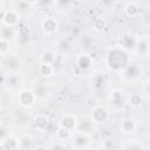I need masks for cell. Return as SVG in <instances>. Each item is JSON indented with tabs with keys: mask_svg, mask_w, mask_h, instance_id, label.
<instances>
[{
	"mask_svg": "<svg viewBox=\"0 0 150 150\" xmlns=\"http://www.w3.org/2000/svg\"><path fill=\"white\" fill-rule=\"evenodd\" d=\"M49 117L46 114H36L33 118V125L38 131H46L49 127Z\"/></svg>",
	"mask_w": 150,
	"mask_h": 150,
	"instance_id": "30bf717a",
	"label": "cell"
},
{
	"mask_svg": "<svg viewBox=\"0 0 150 150\" xmlns=\"http://www.w3.org/2000/svg\"><path fill=\"white\" fill-rule=\"evenodd\" d=\"M22 1H25L28 5H36V4H39V0H22Z\"/></svg>",
	"mask_w": 150,
	"mask_h": 150,
	"instance_id": "83f0119b",
	"label": "cell"
},
{
	"mask_svg": "<svg viewBox=\"0 0 150 150\" xmlns=\"http://www.w3.org/2000/svg\"><path fill=\"white\" fill-rule=\"evenodd\" d=\"M122 149H145V145L141 142V141H137V139H131V141H128L125 144L122 145Z\"/></svg>",
	"mask_w": 150,
	"mask_h": 150,
	"instance_id": "7402d4cb",
	"label": "cell"
},
{
	"mask_svg": "<svg viewBox=\"0 0 150 150\" xmlns=\"http://www.w3.org/2000/svg\"><path fill=\"white\" fill-rule=\"evenodd\" d=\"M122 73H123V76L125 77V79H128V80H134V79H136V77H138L139 76V74H141V69H139V67L137 66V64H128L123 70H122Z\"/></svg>",
	"mask_w": 150,
	"mask_h": 150,
	"instance_id": "7c38bea8",
	"label": "cell"
},
{
	"mask_svg": "<svg viewBox=\"0 0 150 150\" xmlns=\"http://www.w3.org/2000/svg\"><path fill=\"white\" fill-rule=\"evenodd\" d=\"M124 13H125L129 18H136V16L139 15L141 8H139V6H138L136 2L131 1V2H128V4L125 5V7H124Z\"/></svg>",
	"mask_w": 150,
	"mask_h": 150,
	"instance_id": "9a60e30c",
	"label": "cell"
},
{
	"mask_svg": "<svg viewBox=\"0 0 150 150\" xmlns=\"http://www.w3.org/2000/svg\"><path fill=\"white\" fill-rule=\"evenodd\" d=\"M11 47H12V45H11V40L0 38V55H1V57L6 56V55L9 53Z\"/></svg>",
	"mask_w": 150,
	"mask_h": 150,
	"instance_id": "ffe728a7",
	"label": "cell"
},
{
	"mask_svg": "<svg viewBox=\"0 0 150 150\" xmlns=\"http://www.w3.org/2000/svg\"><path fill=\"white\" fill-rule=\"evenodd\" d=\"M128 64H130L129 52L120 46L111 48L107 54V66L115 71H122Z\"/></svg>",
	"mask_w": 150,
	"mask_h": 150,
	"instance_id": "6da1fadb",
	"label": "cell"
},
{
	"mask_svg": "<svg viewBox=\"0 0 150 150\" xmlns=\"http://www.w3.org/2000/svg\"><path fill=\"white\" fill-rule=\"evenodd\" d=\"M0 149L2 150H19L20 149V137L9 134L5 138L0 139Z\"/></svg>",
	"mask_w": 150,
	"mask_h": 150,
	"instance_id": "5b68a950",
	"label": "cell"
},
{
	"mask_svg": "<svg viewBox=\"0 0 150 150\" xmlns=\"http://www.w3.org/2000/svg\"><path fill=\"white\" fill-rule=\"evenodd\" d=\"M150 50V43L146 39L142 38V39H137V43L135 47V52L139 55H146Z\"/></svg>",
	"mask_w": 150,
	"mask_h": 150,
	"instance_id": "5bb4252c",
	"label": "cell"
},
{
	"mask_svg": "<svg viewBox=\"0 0 150 150\" xmlns=\"http://www.w3.org/2000/svg\"><path fill=\"white\" fill-rule=\"evenodd\" d=\"M41 29L46 35H53L59 29V22L53 16H46L41 22Z\"/></svg>",
	"mask_w": 150,
	"mask_h": 150,
	"instance_id": "52a82bcc",
	"label": "cell"
},
{
	"mask_svg": "<svg viewBox=\"0 0 150 150\" xmlns=\"http://www.w3.org/2000/svg\"><path fill=\"white\" fill-rule=\"evenodd\" d=\"M111 102L114 105H123V91L121 89H115L111 93Z\"/></svg>",
	"mask_w": 150,
	"mask_h": 150,
	"instance_id": "ac0fdd59",
	"label": "cell"
},
{
	"mask_svg": "<svg viewBox=\"0 0 150 150\" xmlns=\"http://www.w3.org/2000/svg\"><path fill=\"white\" fill-rule=\"evenodd\" d=\"M145 91H146V94H149V95H150V83H148V84H146V87H145Z\"/></svg>",
	"mask_w": 150,
	"mask_h": 150,
	"instance_id": "f1b7e54d",
	"label": "cell"
},
{
	"mask_svg": "<svg viewBox=\"0 0 150 150\" xmlns=\"http://www.w3.org/2000/svg\"><path fill=\"white\" fill-rule=\"evenodd\" d=\"M6 57V56H4ZM8 66H5L11 73H16L19 69H20V62L18 61V59L15 57H8Z\"/></svg>",
	"mask_w": 150,
	"mask_h": 150,
	"instance_id": "cb8c5ba5",
	"label": "cell"
},
{
	"mask_svg": "<svg viewBox=\"0 0 150 150\" xmlns=\"http://www.w3.org/2000/svg\"><path fill=\"white\" fill-rule=\"evenodd\" d=\"M109 118V110L102 104H96L90 110V120L94 124H102Z\"/></svg>",
	"mask_w": 150,
	"mask_h": 150,
	"instance_id": "3957f363",
	"label": "cell"
},
{
	"mask_svg": "<svg viewBox=\"0 0 150 150\" xmlns=\"http://www.w3.org/2000/svg\"><path fill=\"white\" fill-rule=\"evenodd\" d=\"M75 64L81 70H88L93 64V57L88 53H82L76 57Z\"/></svg>",
	"mask_w": 150,
	"mask_h": 150,
	"instance_id": "8fae6325",
	"label": "cell"
},
{
	"mask_svg": "<svg viewBox=\"0 0 150 150\" xmlns=\"http://www.w3.org/2000/svg\"><path fill=\"white\" fill-rule=\"evenodd\" d=\"M77 124H79V120H77V117L75 115H73V114H66V115H63L60 118L57 125L63 127V128L73 131V130H76Z\"/></svg>",
	"mask_w": 150,
	"mask_h": 150,
	"instance_id": "9c48e42d",
	"label": "cell"
},
{
	"mask_svg": "<svg viewBox=\"0 0 150 150\" xmlns=\"http://www.w3.org/2000/svg\"><path fill=\"white\" fill-rule=\"evenodd\" d=\"M71 142H73V146L76 149L90 148V137L87 132H83V131H76Z\"/></svg>",
	"mask_w": 150,
	"mask_h": 150,
	"instance_id": "8992f818",
	"label": "cell"
},
{
	"mask_svg": "<svg viewBox=\"0 0 150 150\" xmlns=\"http://www.w3.org/2000/svg\"><path fill=\"white\" fill-rule=\"evenodd\" d=\"M5 2V0H1V4H4Z\"/></svg>",
	"mask_w": 150,
	"mask_h": 150,
	"instance_id": "f546056e",
	"label": "cell"
},
{
	"mask_svg": "<svg viewBox=\"0 0 150 150\" xmlns=\"http://www.w3.org/2000/svg\"><path fill=\"white\" fill-rule=\"evenodd\" d=\"M38 71L43 77H50L53 75V73H54V67L50 63H43V62H41L39 64V67H38Z\"/></svg>",
	"mask_w": 150,
	"mask_h": 150,
	"instance_id": "2e32d148",
	"label": "cell"
},
{
	"mask_svg": "<svg viewBox=\"0 0 150 150\" xmlns=\"http://www.w3.org/2000/svg\"><path fill=\"white\" fill-rule=\"evenodd\" d=\"M70 130H68V129H66V128H63V127H60V125H57V129H56V139H60V141H63V142H66L69 137H70Z\"/></svg>",
	"mask_w": 150,
	"mask_h": 150,
	"instance_id": "d6986e66",
	"label": "cell"
},
{
	"mask_svg": "<svg viewBox=\"0 0 150 150\" xmlns=\"http://www.w3.org/2000/svg\"><path fill=\"white\" fill-rule=\"evenodd\" d=\"M121 130L125 134H130V132H134L136 130V127H137V123L134 118L131 117H127V118H123L122 122H121Z\"/></svg>",
	"mask_w": 150,
	"mask_h": 150,
	"instance_id": "4fadbf2b",
	"label": "cell"
},
{
	"mask_svg": "<svg viewBox=\"0 0 150 150\" xmlns=\"http://www.w3.org/2000/svg\"><path fill=\"white\" fill-rule=\"evenodd\" d=\"M40 61L43 63H50L54 64L56 61V54L53 50H45L40 55Z\"/></svg>",
	"mask_w": 150,
	"mask_h": 150,
	"instance_id": "e0dca14e",
	"label": "cell"
},
{
	"mask_svg": "<svg viewBox=\"0 0 150 150\" xmlns=\"http://www.w3.org/2000/svg\"><path fill=\"white\" fill-rule=\"evenodd\" d=\"M20 21V14L15 9H1V25L15 27Z\"/></svg>",
	"mask_w": 150,
	"mask_h": 150,
	"instance_id": "277c9868",
	"label": "cell"
},
{
	"mask_svg": "<svg viewBox=\"0 0 150 150\" xmlns=\"http://www.w3.org/2000/svg\"><path fill=\"white\" fill-rule=\"evenodd\" d=\"M143 102V98H142V95L141 94H131L130 97H129V104L131 107H139Z\"/></svg>",
	"mask_w": 150,
	"mask_h": 150,
	"instance_id": "d4e9b609",
	"label": "cell"
},
{
	"mask_svg": "<svg viewBox=\"0 0 150 150\" xmlns=\"http://www.w3.org/2000/svg\"><path fill=\"white\" fill-rule=\"evenodd\" d=\"M18 103L20 107L27 109L30 108L35 104L36 100H38V95L35 93V90L32 89H22L18 93Z\"/></svg>",
	"mask_w": 150,
	"mask_h": 150,
	"instance_id": "7a4b0ae2",
	"label": "cell"
},
{
	"mask_svg": "<svg viewBox=\"0 0 150 150\" xmlns=\"http://www.w3.org/2000/svg\"><path fill=\"white\" fill-rule=\"evenodd\" d=\"M48 148L49 149H64L66 148V144L63 143V141H60V143H53Z\"/></svg>",
	"mask_w": 150,
	"mask_h": 150,
	"instance_id": "484cf974",
	"label": "cell"
},
{
	"mask_svg": "<svg viewBox=\"0 0 150 150\" xmlns=\"http://www.w3.org/2000/svg\"><path fill=\"white\" fill-rule=\"evenodd\" d=\"M1 36L2 39H7V40H12L15 35V30H14V27H8V26H4L1 27Z\"/></svg>",
	"mask_w": 150,
	"mask_h": 150,
	"instance_id": "44dd1931",
	"label": "cell"
},
{
	"mask_svg": "<svg viewBox=\"0 0 150 150\" xmlns=\"http://www.w3.org/2000/svg\"><path fill=\"white\" fill-rule=\"evenodd\" d=\"M52 4V0H39V5H42V6H48Z\"/></svg>",
	"mask_w": 150,
	"mask_h": 150,
	"instance_id": "4316f807",
	"label": "cell"
},
{
	"mask_svg": "<svg viewBox=\"0 0 150 150\" xmlns=\"http://www.w3.org/2000/svg\"><path fill=\"white\" fill-rule=\"evenodd\" d=\"M136 43H137V38L134 34H131V33L122 34V36L120 38V41H118V46L122 47L123 49L128 50V52L135 50Z\"/></svg>",
	"mask_w": 150,
	"mask_h": 150,
	"instance_id": "ba28073f",
	"label": "cell"
},
{
	"mask_svg": "<svg viewBox=\"0 0 150 150\" xmlns=\"http://www.w3.org/2000/svg\"><path fill=\"white\" fill-rule=\"evenodd\" d=\"M93 28L96 32H103L107 28V21L103 18H96L93 21Z\"/></svg>",
	"mask_w": 150,
	"mask_h": 150,
	"instance_id": "603a6c76",
	"label": "cell"
}]
</instances>
